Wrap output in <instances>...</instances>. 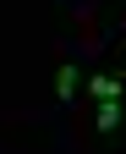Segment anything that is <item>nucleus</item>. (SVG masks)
<instances>
[{
  "label": "nucleus",
  "mask_w": 126,
  "mask_h": 154,
  "mask_svg": "<svg viewBox=\"0 0 126 154\" xmlns=\"http://www.w3.org/2000/svg\"><path fill=\"white\" fill-rule=\"evenodd\" d=\"M88 94L104 105V99H121V94H126V83H121V77H93V83H88Z\"/></svg>",
  "instance_id": "nucleus-1"
},
{
  "label": "nucleus",
  "mask_w": 126,
  "mask_h": 154,
  "mask_svg": "<svg viewBox=\"0 0 126 154\" xmlns=\"http://www.w3.org/2000/svg\"><path fill=\"white\" fill-rule=\"evenodd\" d=\"M93 127H99V132H115V127H121V99H104V105H99V121H93Z\"/></svg>",
  "instance_id": "nucleus-2"
},
{
  "label": "nucleus",
  "mask_w": 126,
  "mask_h": 154,
  "mask_svg": "<svg viewBox=\"0 0 126 154\" xmlns=\"http://www.w3.org/2000/svg\"><path fill=\"white\" fill-rule=\"evenodd\" d=\"M77 77H82L77 66H60V72H55V94H60V99H71V94H77Z\"/></svg>",
  "instance_id": "nucleus-3"
}]
</instances>
